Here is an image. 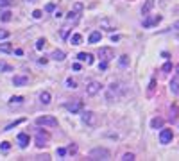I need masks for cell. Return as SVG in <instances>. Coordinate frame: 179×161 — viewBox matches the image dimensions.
<instances>
[{
	"instance_id": "1",
	"label": "cell",
	"mask_w": 179,
	"mask_h": 161,
	"mask_svg": "<svg viewBox=\"0 0 179 161\" xmlns=\"http://www.w3.org/2000/svg\"><path fill=\"white\" fill-rule=\"evenodd\" d=\"M109 158H111V152L104 147H97L90 152V159H109Z\"/></svg>"
},
{
	"instance_id": "2",
	"label": "cell",
	"mask_w": 179,
	"mask_h": 161,
	"mask_svg": "<svg viewBox=\"0 0 179 161\" xmlns=\"http://www.w3.org/2000/svg\"><path fill=\"white\" fill-rule=\"evenodd\" d=\"M36 125H43V127H57V118L56 116H38L36 118Z\"/></svg>"
},
{
	"instance_id": "3",
	"label": "cell",
	"mask_w": 179,
	"mask_h": 161,
	"mask_svg": "<svg viewBox=\"0 0 179 161\" xmlns=\"http://www.w3.org/2000/svg\"><path fill=\"white\" fill-rule=\"evenodd\" d=\"M161 20H163V16H161V15H152V16L147 15V16L143 18V29H152L154 25L160 23Z\"/></svg>"
},
{
	"instance_id": "4",
	"label": "cell",
	"mask_w": 179,
	"mask_h": 161,
	"mask_svg": "<svg viewBox=\"0 0 179 161\" xmlns=\"http://www.w3.org/2000/svg\"><path fill=\"white\" fill-rule=\"evenodd\" d=\"M99 57H100V61H108L109 63L115 57V52H113L111 47H102V48H99Z\"/></svg>"
},
{
	"instance_id": "5",
	"label": "cell",
	"mask_w": 179,
	"mask_h": 161,
	"mask_svg": "<svg viewBox=\"0 0 179 161\" xmlns=\"http://www.w3.org/2000/svg\"><path fill=\"white\" fill-rule=\"evenodd\" d=\"M172 138H174L172 129H161V131H160V143L167 145V143H170V142H172Z\"/></svg>"
},
{
	"instance_id": "6",
	"label": "cell",
	"mask_w": 179,
	"mask_h": 161,
	"mask_svg": "<svg viewBox=\"0 0 179 161\" xmlns=\"http://www.w3.org/2000/svg\"><path fill=\"white\" fill-rule=\"evenodd\" d=\"M102 90V84L100 82H97V81H91V82H88V86H86V93L88 95H97L99 91Z\"/></svg>"
},
{
	"instance_id": "7",
	"label": "cell",
	"mask_w": 179,
	"mask_h": 161,
	"mask_svg": "<svg viewBox=\"0 0 179 161\" xmlns=\"http://www.w3.org/2000/svg\"><path fill=\"white\" fill-rule=\"evenodd\" d=\"M82 122L88 124V125H95L97 124V115L93 111H84L82 113Z\"/></svg>"
},
{
	"instance_id": "8",
	"label": "cell",
	"mask_w": 179,
	"mask_h": 161,
	"mask_svg": "<svg viewBox=\"0 0 179 161\" xmlns=\"http://www.w3.org/2000/svg\"><path fill=\"white\" fill-rule=\"evenodd\" d=\"M65 107H66L70 113H79V111L82 109V102H81V100H72V102L65 104Z\"/></svg>"
},
{
	"instance_id": "9",
	"label": "cell",
	"mask_w": 179,
	"mask_h": 161,
	"mask_svg": "<svg viewBox=\"0 0 179 161\" xmlns=\"http://www.w3.org/2000/svg\"><path fill=\"white\" fill-rule=\"evenodd\" d=\"M47 140H48V133H43V131H38L36 133V147H43L47 145Z\"/></svg>"
},
{
	"instance_id": "10",
	"label": "cell",
	"mask_w": 179,
	"mask_h": 161,
	"mask_svg": "<svg viewBox=\"0 0 179 161\" xmlns=\"http://www.w3.org/2000/svg\"><path fill=\"white\" fill-rule=\"evenodd\" d=\"M16 142H18L20 149H27V145H29V142H30V138H29V134H25V133H20V134L16 136Z\"/></svg>"
},
{
	"instance_id": "11",
	"label": "cell",
	"mask_w": 179,
	"mask_h": 161,
	"mask_svg": "<svg viewBox=\"0 0 179 161\" xmlns=\"http://www.w3.org/2000/svg\"><path fill=\"white\" fill-rule=\"evenodd\" d=\"M13 84L15 86H27L29 84V75H15Z\"/></svg>"
},
{
	"instance_id": "12",
	"label": "cell",
	"mask_w": 179,
	"mask_h": 161,
	"mask_svg": "<svg viewBox=\"0 0 179 161\" xmlns=\"http://www.w3.org/2000/svg\"><path fill=\"white\" fill-rule=\"evenodd\" d=\"M77 59L82 61V63H86V64H91V63H93V56H91V54H88V52H79V54H77Z\"/></svg>"
},
{
	"instance_id": "13",
	"label": "cell",
	"mask_w": 179,
	"mask_h": 161,
	"mask_svg": "<svg viewBox=\"0 0 179 161\" xmlns=\"http://www.w3.org/2000/svg\"><path fill=\"white\" fill-rule=\"evenodd\" d=\"M117 90H118V84H115V82H113V84H109V88H108V93H106V99H108L109 102L113 100V97L117 95Z\"/></svg>"
},
{
	"instance_id": "14",
	"label": "cell",
	"mask_w": 179,
	"mask_h": 161,
	"mask_svg": "<svg viewBox=\"0 0 179 161\" xmlns=\"http://www.w3.org/2000/svg\"><path fill=\"white\" fill-rule=\"evenodd\" d=\"M39 102L43 104V106H48V104L52 102V95H50L48 91H41V93H39Z\"/></svg>"
},
{
	"instance_id": "15",
	"label": "cell",
	"mask_w": 179,
	"mask_h": 161,
	"mask_svg": "<svg viewBox=\"0 0 179 161\" xmlns=\"http://www.w3.org/2000/svg\"><path fill=\"white\" fill-rule=\"evenodd\" d=\"M79 16H81V13H77V11H70V13H68V16H66V21H68V23H77V21H79Z\"/></svg>"
},
{
	"instance_id": "16",
	"label": "cell",
	"mask_w": 179,
	"mask_h": 161,
	"mask_svg": "<svg viewBox=\"0 0 179 161\" xmlns=\"http://www.w3.org/2000/svg\"><path fill=\"white\" fill-rule=\"evenodd\" d=\"M102 39V34H100V30H93L91 34H90V38H88V41L91 43V45H95V43H99Z\"/></svg>"
},
{
	"instance_id": "17",
	"label": "cell",
	"mask_w": 179,
	"mask_h": 161,
	"mask_svg": "<svg viewBox=\"0 0 179 161\" xmlns=\"http://www.w3.org/2000/svg\"><path fill=\"white\" fill-rule=\"evenodd\" d=\"M152 7H154V0H145V4H143V7H142V15L147 16V15L151 13Z\"/></svg>"
},
{
	"instance_id": "18",
	"label": "cell",
	"mask_w": 179,
	"mask_h": 161,
	"mask_svg": "<svg viewBox=\"0 0 179 161\" xmlns=\"http://www.w3.org/2000/svg\"><path fill=\"white\" fill-rule=\"evenodd\" d=\"M170 91L172 93H179V73H177V77H174L172 79V82H170Z\"/></svg>"
},
{
	"instance_id": "19",
	"label": "cell",
	"mask_w": 179,
	"mask_h": 161,
	"mask_svg": "<svg viewBox=\"0 0 179 161\" xmlns=\"http://www.w3.org/2000/svg\"><path fill=\"white\" fill-rule=\"evenodd\" d=\"M50 57L54 59V61H63V59L66 57V54L63 52V50H54V52H52V56H50Z\"/></svg>"
},
{
	"instance_id": "20",
	"label": "cell",
	"mask_w": 179,
	"mask_h": 161,
	"mask_svg": "<svg viewBox=\"0 0 179 161\" xmlns=\"http://www.w3.org/2000/svg\"><path fill=\"white\" fill-rule=\"evenodd\" d=\"M23 104V97H20V95H16V97H11L9 99V106H22Z\"/></svg>"
},
{
	"instance_id": "21",
	"label": "cell",
	"mask_w": 179,
	"mask_h": 161,
	"mask_svg": "<svg viewBox=\"0 0 179 161\" xmlns=\"http://www.w3.org/2000/svg\"><path fill=\"white\" fill-rule=\"evenodd\" d=\"M151 127L152 129H161L163 127V118H160V116L152 118V120H151Z\"/></svg>"
},
{
	"instance_id": "22",
	"label": "cell",
	"mask_w": 179,
	"mask_h": 161,
	"mask_svg": "<svg viewBox=\"0 0 179 161\" xmlns=\"http://www.w3.org/2000/svg\"><path fill=\"white\" fill-rule=\"evenodd\" d=\"M118 66H120V68H127V66H129V56H125V54H124V56H120V57H118Z\"/></svg>"
},
{
	"instance_id": "23",
	"label": "cell",
	"mask_w": 179,
	"mask_h": 161,
	"mask_svg": "<svg viewBox=\"0 0 179 161\" xmlns=\"http://www.w3.org/2000/svg\"><path fill=\"white\" fill-rule=\"evenodd\" d=\"M11 18H13V13H11V11H0V20H2V21H11Z\"/></svg>"
},
{
	"instance_id": "24",
	"label": "cell",
	"mask_w": 179,
	"mask_h": 161,
	"mask_svg": "<svg viewBox=\"0 0 179 161\" xmlns=\"http://www.w3.org/2000/svg\"><path fill=\"white\" fill-rule=\"evenodd\" d=\"M82 43V36L81 34H72L70 36V45H81Z\"/></svg>"
},
{
	"instance_id": "25",
	"label": "cell",
	"mask_w": 179,
	"mask_h": 161,
	"mask_svg": "<svg viewBox=\"0 0 179 161\" xmlns=\"http://www.w3.org/2000/svg\"><path fill=\"white\" fill-rule=\"evenodd\" d=\"M0 52L11 54V52H15V50H13V45H11V43H2V45H0Z\"/></svg>"
},
{
	"instance_id": "26",
	"label": "cell",
	"mask_w": 179,
	"mask_h": 161,
	"mask_svg": "<svg viewBox=\"0 0 179 161\" xmlns=\"http://www.w3.org/2000/svg\"><path fill=\"white\" fill-rule=\"evenodd\" d=\"M66 88L75 90V88H77V81H75V79H72V77H68V79H66Z\"/></svg>"
},
{
	"instance_id": "27",
	"label": "cell",
	"mask_w": 179,
	"mask_h": 161,
	"mask_svg": "<svg viewBox=\"0 0 179 161\" xmlns=\"http://www.w3.org/2000/svg\"><path fill=\"white\" fill-rule=\"evenodd\" d=\"M0 72H13V66L4 61H0Z\"/></svg>"
},
{
	"instance_id": "28",
	"label": "cell",
	"mask_w": 179,
	"mask_h": 161,
	"mask_svg": "<svg viewBox=\"0 0 179 161\" xmlns=\"http://www.w3.org/2000/svg\"><path fill=\"white\" fill-rule=\"evenodd\" d=\"M45 45H47L45 38H39V39L36 41V50H43V48H45Z\"/></svg>"
},
{
	"instance_id": "29",
	"label": "cell",
	"mask_w": 179,
	"mask_h": 161,
	"mask_svg": "<svg viewBox=\"0 0 179 161\" xmlns=\"http://www.w3.org/2000/svg\"><path fill=\"white\" fill-rule=\"evenodd\" d=\"M120 159H122V161H133V159H136V158H134L133 152H125V154H122Z\"/></svg>"
},
{
	"instance_id": "30",
	"label": "cell",
	"mask_w": 179,
	"mask_h": 161,
	"mask_svg": "<svg viewBox=\"0 0 179 161\" xmlns=\"http://www.w3.org/2000/svg\"><path fill=\"white\" fill-rule=\"evenodd\" d=\"M22 122H23V118H20V120H16V122H13V124H9V125H6V129H4V131H11L13 127L20 125V124H22Z\"/></svg>"
},
{
	"instance_id": "31",
	"label": "cell",
	"mask_w": 179,
	"mask_h": 161,
	"mask_svg": "<svg viewBox=\"0 0 179 161\" xmlns=\"http://www.w3.org/2000/svg\"><path fill=\"white\" fill-rule=\"evenodd\" d=\"M66 152H68V149H63V147H59V149L56 150V154H57L59 158H65V156H66Z\"/></svg>"
},
{
	"instance_id": "32",
	"label": "cell",
	"mask_w": 179,
	"mask_h": 161,
	"mask_svg": "<svg viewBox=\"0 0 179 161\" xmlns=\"http://www.w3.org/2000/svg\"><path fill=\"white\" fill-rule=\"evenodd\" d=\"M170 70H172V63H168V61H167V63L163 64V68H161V72H163V73H168V72H170Z\"/></svg>"
},
{
	"instance_id": "33",
	"label": "cell",
	"mask_w": 179,
	"mask_h": 161,
	"mask_svg": "<svg viewBox=\"0 0 179 161\" xmlns=\"http://www.w3.org/2000/svg\"><path fill=\"white\" fill-rule=\"evenodd\" d=\"M100 25H102V27H106V30H113V29H115V25H109V21H108V20H102V21H100Z\"/></svg>"
},
{
	"instance_id": "34",
	"label": "cell",
	"mask_w": 179,
	"mask_h": 161,
	"mask_svg": "<svg viewBox=\"0 0 179 161\" xmlns=\"http://www.w3.org/2000/svg\"><path fill=\"white\" fill-rule=\"evenodd\" d=\"M73 11H77V13H82V9H84V6L81 4V2H75V4H73V7H72Z\"/></svg>"
},
{
	"instance_id": "35",
	"label": "cell",
	"mask_w": 179,
	"mask_h": 161,
	"mask_svg": "<svg viewBox=\"0 0 179 161\" xmlns=\"http://www.w3.org/2000/svg\"><path fill=\"white\" fill-rule=\"evenodd\" d=\"M7 38H9V30L0 29V39H7Z\"/></svg>"
},
{
	"instance_id": "36",
	"label": "cell",
	"mask_w": 179,
	"mask_h": 161,
	"mask_svg": "<svg viewBox=\"0 0 179 161\" xmlns=\"http://www.w3.org/2000/svg\"><path fill=\"white\" fill-rule=\"evenodd\" d=\"M68 30H70V29H68V25L63 27V29H61V38H65V39H66V38H68Z\"/></svg>"
},
{
	"instance_id": "37",
	"label": "cell",
	"mask_w": 179,
	"mask_h": 161,
	"mask_svg": "<svg viewBox=\"0 0 179 161\" xmlns=\"http://www.w3.org/2000/svg\"><path fill=\"white\" fill-rule=\"evenodd\" d=\"M0 149H2V150H9V149H11V143H9V142H0Z\"/></svg>"
},
{
	"instance_id": "38",
	"label": "cell",
	"mask_w": 179,
	"mask_h": 161,
	"mask_svg": "<svg viewBox=\"0 0 179 161\" xmlns=\"http://www.w3.org/2000/svg\"><path fill=\"white\" fill-rule=\"evenodd\" d=\"M106 68H108V61H100L99 63V72H104Z\"/></svg>"
},
{
	"instance_id": "39",
	"label": "cell",
	"mask_w": 179,
	"mask_h": 161,
	"mask_svg": "<svg viewBox=\"0 0 179 161\" xmlns=\"http://www.w3.org/2000/svg\"><path fill=\"white\" fill-rule=\"evenodd\" d=\"M41 16H43V13H41V11H39V9H36V11H34V13H32V18H34V20H39Z\"/></svg>"
},
{
	"instance_id": "40",
	"label": "cell",
	"mask_w": 179,
	"mask_h": 161,
	"mask_svg": "<svg viewBox=\"0 0 179 161\" xmlns=\"http://www.w3.org/2000/svg\"><path fill=\"white\" fill-rule=\"evenodd\" d=\"M45 11H47V13H54V11H56V6H54V4H47Z\"/></svg>"
},
{
	"instance_id": "41",
	"label": "cell",
	"mask_w": 179,
	"mask_h": 161,
	"mask_svg": "<svg viewBox=\"0 0 179 161\" xmlns=\"http://www.w3.org/2000/svg\"><path fill=\"white\" fill-rule=\"evenodd\" d=\"M11 6V0H0V7H7Z\"/></svg>"
},
{
	"instance_id": "42",
	"label": "cell",
	"mask_w": 179,
	"mask_h": 161,
	"mask_svg": "<svg viewBox=\"0 0 179 161\" xmlns=\"http://www.w3.org/2000/svg\"><path fill=\"white\" fill-rule=\"evenodd\" d=\"M176 118H177V109L174 107V109L170 111V120H176Z\"/></svg>"
},
{
	"instance_id": "43",
	"label": "cell",
	"mask_w": 179,
	"mask_h": 161,
	"mask_svg": "<svg viewBox=\"0 0 179 161\" xmlns=\"http://www.w3.org/2000/svg\"><path fill=\"white\" fill-rule=\"evenodd\" d=\"M54 16H56V18H61V16H63V13H61L59 9H56V11H54Z\"/></svg>"
},
{
	"instance_id": "44",
	"label": "cell",
	"mask_w": 179,
	"mask_h": 161,
	"mask_svg": "<svg viewBox=\"0 0 179 161\" xmlns=\"http://www.w3.org/2000/svg\"><path fill=\"white\" fill-rule=\"evenodd\" d=\"M68 152H77V147L75 145H70L68 147Z\"/></svg>"
},
{
	"instance_id": "45",
	"label": "cell",
	"mask_w": 179,
	"mask_h": 161,
	"mask_svg": "<svg viewBox=\"0 0 179 161\" xmlns=\"http://www.w3.org/2000/svg\"><path fill=\"white\" fill-rule=\"evenodd\" d=\"M72 68L75 70V72H79V70H81V64H79V63H73V66H72Z\"/></svg>"
},
{
	"instance_id": "46",
	"label": "cell",
	"mask_w": 179,
	"mask_h": 161,
	"mask_svg": "<svg viewBox=\"0 0 179 161\" xmlns=\"http://www.w3.org/2000/svg\"><path fill=\"white\" fill-rule=\"evenodd\" d=\"M15 54H16V56H23V50H22V48H16Z\"/></svg>"
},
{
	"instance_id": "47",
	"label": "cell",
	"mask_w": 179,
	"mask_h": 161,
	"mask_svg": "<svg viewBox=\"0 0 179 161\" xmlns=\"http://www.w3.org/2000/svg\"><path fill=\"white\" fill-rule=\"evenodd\" d=\"M118 39H120V36H117V34H113V36H111V41H113V43H115V41H118Z\"/></svg>"
},
{
	"instance_id": "48",
	"label": "cell",
	"mask_w": 179,
	"mask_h": 161,
	"mask_svg": "<svg viewBox=\"0 0 179 161\" xmlns=\"http://www.w3.org/2000/svg\"><path fill=\"white\" fill-rule=\"evenodd\" d=\"M38 61H39V63H41V64H47V61H48V59H47V57H39V59H38Z\"/></svg>"
},
{
	"instance_id": "49",
	"label": "cell",
	"mask_w": 179,
	"mask_h": 161,
	"mask_svg": "<svg viewBox=\"0 0 179 161\" xmlns=\"http://www.w3.org/2000/svg\"><path fill=\"white\" fill-rule=\"evenodd\" d=\"M172 29H179V20L176 21V23H172Z\"/></svg>"
},
{
	"instance_id": "50",
	"label": "cell",
	"mask_w": 179,
	"mask_h": 161,
	"mask_svg": "<svg viewBox=\"0 0 179 161\" xmlns=\"http://www.w3.org/2000/svg\"><path fill=\"white\" fill-rule=\"evenodd\" d=\"M176 70H177V73H179V64H177V68H176Z\"/></svg>"
},
{
	"instance_id": "51",
	"label": "cell",
	"mask_w": 179,
	"mask_h": 161,
	"mask_svg": "<svg viewBox=\"0 0 179 161\" xmlns=\"http://www.w3.org/2000/svg\"><path fill=\"white\" fill-rule=\"evenodd\" d=\"M27 2H34V0H27Z\"/></svg>"
},
{
	"instance_id": "52",
	"label": "cell",
	"mask_w": 179,
	"mask_h": 161,
	"mask_svg": "<svg viewBox=\"0 0 179 161\" xmlns=\"http://www.w3.org/2000/svg\"><path fill=\"white\" fill-rule=\"evenodd\" d=\"M177 39H179V34H177Z\"/></svg>"
}]
</instances>
